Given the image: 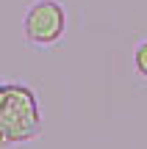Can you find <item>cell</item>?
I'll return each mask as SVG.
<instances>
[{
    "instance_id": "6da1fadb",
    "label": "cell",
    "mask_w": 147,
    "mask_h": 149,
    "mask_svg": "<svg viewBox=\"0 0 147 149\" xmlns=\"http://www.w3.org/2000/svg\"><path fill=\"white\" fill-rule=\"evenodd\" d=\"M42 130L39 102L28 86H6L0 105V144H22Z\"/></svg>"
},
{
    "instance_id": "7a4b0ae2",
    "label": "cell",
    "mask_w": 147,
    "mask_h": 149,
    "mask_svg": "<svg viewBox=\"0 0 147 149\" xmlns=\"http://www.w3.org/2000/svg\"><path fill=\"white\" fill-rule=\"evenodd\" d=\"M25 36L33 44H53L64 36V8L56 0H39L25 14Z\"/></svg>"
},
{
    "instance_id": "3957f363",
    "label": "cell",
    "mask_w": 147,
    "mask_h": 149,
    "mask_svg": "<svg viewBox=\"0 0 147 149\" xmlns=\"http://www.w3.org/2000/svg\"><path fill=\"white\" fill-rule=\"evenodd\" d=\"M133 64H136L139 74H144V77H147V42L136 47V53H133Z\"/></svg>"
},
{
    "instance_id": "277c9868",
    "label": "cell",
    "mask_w": 147,
    "mask_h": 149,
    "mask_svg": "<svg viewBox=\"0 0 147 149\" xmlns=\"http://www.w3.org/2000/svg\"><path fill=\"white\" fill-rule=\"evenodd\" d=\"M3 100H6V86H0V105H3Z\"/></svg>"
}]
</instances>
